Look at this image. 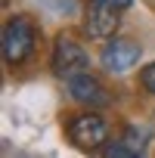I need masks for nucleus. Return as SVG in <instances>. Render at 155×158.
<instances>
[{"instance_id": "obj_1", "label": "nucleus", "mask_w": 155, "mask_h": 158, "mask_svg": "<svg viewBox=\"0 0 155 158\" xmlns=\"http://www.w3.org/2000/svg\"><path fill=\"white\" fill-rule=\"evenodd\" d=\"M3 62L19 68L31 59L34 47H37V25L28 19V16H10L6 25H3Z\"/></svg>"}, {"instance_id": "obj_2", "label": "nucleus", "mask_w": 155, "mask_h": 158, "mask_svg": "<svg viewBox=\"0 0 155 158\" xmlns=\"http://www.w3.org/2000/svg\"><path fill=\"white\" fill-rule=\"evenodd\" d=\"M112 136V124L96 112V109H87L81 115H74L68 121V139L78 146V149H84V152H96L109 143Z\"/></svg>"}, {"instance_id": "obj_3", "label": "nucleus", "mask_w": 155, "mask_h": 158, "mask_svg": "<svg viewBox=\"0 0 155 158\" xmlns=\"http://www.w3.org/2000/svg\"><path fill=\"white\" fill-rule=\"evenodd\" d=\"M87 65H90V56H87V50L78 44L74 37H68V34H59V37H56L53 56H50V68H53L56 77L68 81V77L87 71Z\"/></svg>"}, {"instance_id": "obj_4", "label": "nucleus", "mask_w": 155, "mask_h": 158, "mask_svg": "<svg viewBox=\"0 0 155 158\" xmlns=\"http://www.w3.org/2000/svg\"><path fill=\"white\" fill-rule=\"evenodd\" d=\"M143 56V47L130 37H109V44L99 53V62L109 74H127Z\"/></svg>"}, {"instance_id": "obj_5", "label": "nucleus", "mask_w": 155, "mask_h": 158, "mask_svg": "<svg viewBox=\"0 0 155 158\" xmlns=\"http://www.w3.org/2000/svg\"><path fill=\"white\" fill-rule=\"evenodd\" d=\"M68 93H71V99L78 106H87V109L112 106V90L99 81L96 74H90V71H81V74L68 77Z\"/></svg>"}, {"instance_id": "obj_6", "label": "nucleus", "mask_w": 155, "mask_h": 158, "mask_svg": "<svg viewBox=\"0 0 155 158\" xmlns=\"http://www.w3.org/2000/svg\"><path fill=\"white\" fill-rule=\"evenodd\" d=\"M118 28H121V10L103 3V0H90V6L84 13V31L93 40H109L118 34Z\"/></svg>"}, {"instance_id": "obj_7", "label": "nucleus", "mask_w": 155, "mask_h": 158, "mask_svg": "<svg viewBox=\"0 0 155 158\" xmlns=\"http://www.w3.org/2000/svg\"><path fill=\"white\" fill-rule=\"evenodd\" d=\"M140 84H143V90H146V93H152V96H155V62H149V65H143V68H140Z\"/></svg>"}, {"instance_id": "obj_8", "label": "nucleus", "mask_w": 155, "mask_h": 158, "mask_svg": "<svg viewBox=\"0 0 155 158\" xmlns=\"http://www.w3.org/2000/svg\"><path fill=\"white\" fill-rule=\"evenodd\" d=\"M103 3H109V6H118V10H127L133 0H103Z\"/></svg>"}]
</instances>
